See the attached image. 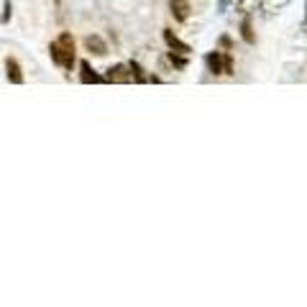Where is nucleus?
Masks as SVG:
<instances>
[{"label":"nucleus","instance_id":"obj_1","mask_svg":"<svg viewBox=\"0 0 307 307\" xmlns=\"http://www.w3.org/2000/svg\"><path fill=\"white\" fill-rule=\"evenodd\" d=\"M49 51H51V61L56 67H64V69H72L74 64V41H72V34H61L59 39L51 41L49 46Z\"/></svg>","mask_w":307,"mask_h":307},{"label":"nucleus","instance_id":"obj_2","mask_svg":"<svg viewBox=\"0 0 307 307\" xmlns=\"http://www.w3.org/2000/svg\"><path fill=\"white\" fill-rule=\"evenodd\" d=\"M205 61H207V69H210L212 74L225 72V56H223L220 51H210V54L205 56Z\"/></svg>","mask_w":307,"mask_h":307},{"label":"nucleus","instance_id":"obj_3","mask_svg":"<svg viewBox=\"0 0 307 307\" xmlns=\"http://www.w3.org/2000/svg\"><path fill=\"white\" fill-rule=\"evenodd\" d=\"M169 8H172V15L177 21H187V15H190V3L187 0H169Z\"/></svg>","mask_w":307,"mask_h":307},{"label":"nucleus","instance_id":"obj_4","mask_svg":"<svg viewBox=\"0 0 307 307\" xmlns=\"http://www.w3.org/2000/svg\"><path fill=\"white\" fill-rule=\"evenodd\" d=\"M164 41L169 44V49H172V51H179V54H190V46H187V44H182V41H179V39H177V36H174L169 28L164 31Z\"/></svg>","mask_w":307,"mask_h":307},{"label":"nucleus","instance_id":"obj_5","mask_svg":"<svg viewBox=\"0 0 307 307\" xmlns=\"http://www.w3.org/2000/svg\"><path fill=\"white\" fill-rule=\"evenodd\" d=\"M5 72H8V80H10L13 85H21V82H23L21 67H18V61H15V59H8V61H5Z\"/></svg>","mask_w":307,"mask_h":307},{"label":"nucleus","instance_id":"obj_6","mask_svg":"<svg viewBox=\"0 0 307 307\" xmlns=\"http://www.w3.org/2000/svg\"><path fill=\"white\" fill-rule=\"evenodd\" d=\"M85 44H87V49L95 51L98 56H105V54H107V46H105V41H102L100 36H87Z\"/></svg>","mask_w":307,"mask_h":307},{"label":"nucleus","instance_id":"obj_7","mask_svg":"<svg viewBox=\"0 0 307 307\" xmlns=\"http://www.w3.org/2000/svg\"><path fill=\"white\" fill-rule=\"evenodd\" d=\"M80 69H82V82H85V85H90V82H95V85H98V82H102V77H100L95 69H92V67L87 64V61H82Z\"/></svg>","mask_w":307,"mask_h":307},{"label":"nucleus","instance_id":"obj_8","mask_svg":"<svg viewBox=\"0 0 307 307\" xmlns=\"http://www.w3.org/2000/svg\"><path fill=\"white\" fill-rule=\"evenodd\" d=\"M241 36H243L246 44H254V41H256L254 28H251V21H249V18H243V23H241Z\"/></svg>","mask_w":307,"mask_h":307},{"label":"nucleus","instance_id":"obj_9","mask_svg":"<svg viewBox=\"0 0 307 307\" xmlns=\"http://www.w3.org/2000/svg\"><path fill=\"white\" fill-rule=\"evenodd\" d=\"M169 61H172L174 67H179V69H182V67H187V59H184L179 51H169Z\"/></svg>","mask_w":307,"mask_h":307},{"label":"nucleus","instance_id":"obj_10","mask_svg":"<svg viewBox=\"0 0 307 307\" xmlns=\"http://www.w3.org/2000/svg\"><path fill=\"white\" fill-rule=\"evenodd\" d=\"M123 69H126V67H113V69H107V80H115V82H118V80H126V77L120 74Z\"/></svg>","mask_w":307,"mask_h":307},{"label":"nucleus","instance_id":"obj_11","mask_svg":"<svg viewBox=\"0 0 307 307\" xmlns=\"http://www.w3.org/2000/svg\"><path fill=\"white\" fill-rule=\"evenodd\" d=\"M128 69H131V74L136 77V82H144V74H141V67H138V64H136V61H131V64H128Z\"/></svg>","mask_w":307,"mask_h":307},{"label":"nucleus","instance_id":"obj_12","mask_svg":"<svg viewBox=\"0 0 307 307\" xmlns=\"http://www.w3.org/2000/svg\"><path fill=\"white\" fill-rule=\"evenodd\" d=\"M225 74H233V59H230V54H225Z\"/></svg>","mask_w":307,"mask_h":307},{"label":"nucleus","instance_id":"obj_13","mask_svg":"<svg viewBox=\"0 0 307 307\" xmlns=\"http://www.w3.org/2000/svg\"><path fill=\"white\" fill-rule=\"evenodd\" d=\"M220 46H225V49H230V39H228V36H223V39H220Z\"/></svg>","mask_w":307,"mask_h":307},{"label":"nucleus","instance_id":"obj_14","mask_svg":"<svg viewBox=\"0 0 307 307\" xmlns=\"http://www.w3.org/2000/svg\"><path fill=\"white\" fill-rule=\"evenodd\" d=\"M10 18V3H5V15H3V21H8Z\"/></svg>","mask_w":307,"mask_h":307},{"label":"nucleus","instance_id":"obj_15","mask_svg":"<svg viewBox=\"0 0 307 307\" xmlns=\"http://www.w3.org/2000/svg\"><path fill=\"white\" fill-rule=\"evenodd\" d=\"M225 3H228V0H220V5H225Z\"/></svg>","mask_w":307,"mask_h":307}]
</instances>
